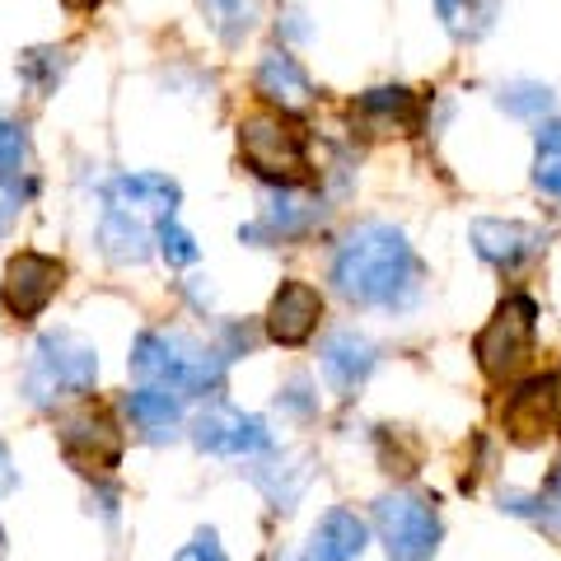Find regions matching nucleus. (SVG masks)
Instances as JSON below:
<instances>
[{
  "label": "nucleus",
  "mask_w": 561,
  "mask_h": 561,
  "mask_svg": "<svg viewBox=\"0 0 561 561\" xmlns=\"http://www.w3.org/2000/svg\"><path fill=\"white\" fill-rule=\"evenodd\" d=\"M435 5H440V20H445V24H459L463 0H435Z\"/></svg>",
  "instance_id": "c85d7f7f"
},
{
  "label": "nucleus",
  "mask_w": 561,
  "mask_h": 561,
  "mask_svg": "<svg viewBox=\"0 0 561 561\" xmlns=\"http://www.w3.org/2000/svg\"><path fill=\"white\" fill-rule=\"evenodd\" d=\"M501 108H511L515 117H538L552 108V94L542 84H511V90H501Z\"/></svg>",
  "instance_id": "393cba45"
},
{
  "label": "nucleus",
  "mask_w": 561,
  "mask_h": 561,
  "mask_svg": "<svg viewBox=\"0 0 561 561\" xmlns=\"http://www.w3.org/2000/svg\"><path fill=\"white\" fill-rule=\"evenodd\" d=\"M5 486H10V454L0 449V491H5Z\"/></svg>",
  "instance_id": "c756f323"
},
{
  "label": "nucleus",
  "mask_w": 561,
  "mask_h": 561,
  "mask_svg": "<svg viewBox=\"0 0 561 561\" xmlns=\"http://www.w3.org/2000/svg\"><path fill=\"white\" fill-rule=\"evenodd\" d=\"M365 552V524L351 511H328L300 561H356Z\"/></svg>",
  "instance_id": "f3484780"
},
{
  "label": "nucleus",
  "mask_w": 561,
  "mask_h": 561,
  "mask_svg": "<svg viewBox=\"0 0 561 561\" xmlns=\"http://www.w3.org/2000/svg\"><path fill=\"white\" fill-rule=\"evenodd\" d=\"M375 524L379 538L389 548L393 561H431L440 548V515H435V501L412 496V491H393L375 505Z\"/></svg>",
  "instance_id": "423d86ee"
},
{
  "label": "nucleus",
  "mask_w": 561,
  "mask_h": 561,
  "mask_svg": "<svg viewBox=\"0 0 561 561\" xmlns=\"http://www.w3.org/2000/svg\"><path fill=\"white\" fill-rule=\"evenodd\" d=\"M257 94L267 103H276L280 113H300L313 99V84H309V76L300 70V61H295L290 51H267L262 66H257Z\"/></svg>",
  "instance_id": "dca6fc26"
},
{
  "label": "nucleus",
  "mask_w": 561,
  "mask_h": 561,
  "mask_svg": "<svg viewBox=\"0 0 561 561\" xmlns=\"http://www.w3.org/2000/svg\"><path fill=\"white\" fill-rule=\"evenodd\" d=\"M375 370V346L360 337V332H332V337L323 342V375L337 393H356L365 375Z\"/></svg>",
  "instance_id": "2eb2a0df"
},
{
  "label": "nucleus",
  "mask_w": 561,
  "mask_h": 561,
  "mask_svg": "<svg viewBox=\"0 0 561 561\" xmlns=\"http://www.w3.org/2000/svg\"><path fill=\"white\" fill-rule=\"evenodd\" d=\"M24 173V127L0 117V183H20Z\"/></svg>",
  "instance_id": "5701e85b"
},
{
  "label": "nucleus",
  "mask_w": 561,
  "mask_h": 561,
  "mask_svg": "<svg viewBox=\"0 0 561 561\" xmlns=\"http://www.w3.org/2000/svg\"><path fill=\"white\" fill-rule=\"evenodd\" d=\"M61 5H70V10H94L99 0H61Z\"/></svg>",
  "instance_id": "7c9ffc66"
},
{
  "label": "nucleus",
  "mask_w": 561,
  "mask_h": 561,
  "mask_svg": "<svg viewBox=\"0 0 561 561\" xmlns=\"http://www.w3.org/2000/svg\"><path fill=\"white\" fill-rule=\"evenodd\" d=\"M173 561H225V548H220V538L210 534V529H202L197 538L187 542V548L173 557Z\"/></svg>",
  "instance_id": "bb28decb"
},
{
  "label": "nucleus",
  "mask_w": 561,
  "mask_h": 561,
  "mask_svg": "<svg viewBox=\"0 0 561 561\" xmlns=\"http://www.w3.org/2000/svg\"><path fill=\"white\" fill-rule=\"evenodd\" d=\"M351 117L360 122L370 136H408L416 131V122H421V103L412 90H370L356 108H351Z\"/></svg>",
  "instance_id": "ddd939ff"
},
{
  "label": "nucleus",
  "mask_w": 561,
  "mask_h": 561,
  "mask_svg": "<svg viewBox=\"0 0 561 561\" xmlns=\"http://www.w3.org/2000/svg\"><path fill=\"white\" fill-rule=\"evenodd\" d=\"M20 70H24V80L38 94H51L57 90V80H61V70H66V51L61 47H33V51H24Z\"/></svg>",
  "instance_id": "4be33fe9"
},
{
  "label": "nucleus",
  "mask_w": 561,
  "mask_h": 561,
  "mask_svg": "<svg viewBox=\"0 0 561 561\" xmlns=\"http://www.w3.org/2000/svg\"><path fill=\"white\" fill-rule=\"evenodd\" d=\"M61 280H66V267L57 257H47V253H20V257H10L5 262V280H0V300H5V313L10 319H38V313L57 300V290H61Z\"/></svg>",
  "instance_id": "0eeeda50"
},
{
  "label": "nucleus",
  "mask_w": 561,
  "mask_h": 561,
  "mask_svg": "<svg viewBox=\"0 0 561 561\" xmlns=\"http://www.w3.org/2000/svg\"><path fill=\"white\" fill-rule=\"evenodd\" d=\"M61 454L80 472H113L122 463V431L103 408H80L61 416Z\"/></svg>",
  "instance_id": "6e6552de"
},
{
  "label": "nucleus",
  "mask_w": 561,
  "mask_h": 561,
  "mask_svg": "<svg viewBox=\"0 0 561 561\" xmlns=\"http://www.w3.org/2000/svg\"><path fill=\"white\" fill-rule=\"evenodd\" d=\"M127 412L146 435L164 440V435H173V426L183 421V402L173 398L169 389H160V383H146V389L127 393Z\"/></svg>",
  "instance_id": "6ab92c4d"
},
{
  "label": "nucleus",
  "mask_w": 561,
  "mask_h": 561,
  "mask_svg": "<svg viewBox=\"0 0 561 561\" xmlns=\"http://www.w3.org/2000/svg\"><path fill=\"white\" fill-rule=\"evenodd\" d=\"M534 319H538V309H534L529 295H515V300H505L496 313H491V323L478 332V342H472V356H478L486 379H511L529 365Z\"/></svg>",
  "instance_id": "39448f33"
},
{
  "label": "nucleus",
  "mask_w": 561,
  "mask_h": 561,
  "mask_svg": "<svg viewBox=\"0 0 561 561\" xmlns=\"http://www.w3.org/2000/svg\"><path fill=\"white\" fill-rule=\"evenodd\" d=\"M108 206L122 210V216H136V220H169L179 210V183L164 179V173H127V179H113L108 183Z\"/></svg>",
  "instance_id": "f8f14e48"
},
{
  "label": "nucleus",
  "mask_w": 561,
  "mask_h": 561,
  "mask_svg": "<svg viewBox=\"0 0 561 561\" xmlns=\"http://www.w3.org/2000/svg\"><path fill=\"white\" fill-rule=\"evenodd\" d=\"M14 210H20V187H14V183H0V234L10 230Z\"/></svg>",
  "instance_id": "cd10ccee"
},
{
  "label": "nucleus",
  "mask_w": 561,
  "mask_h": 561,
  "mask_svg": "<svg viewBox=\"0 0 561 561\" xmlns=\"http://www.w3.org/2000/svg\"><path fill=\"white\" fill-rule=\"evenodd\" d=\"M202 10L225 43H239L253 28V0H202Z\"/></svg>",
  "instance_id": "aec40b11"
},
{
  "label": "nucleus",
  "mask_w": 561,
  "mask_h": 561,
  "mask_svg": "<svg viewBox=\"0 0 561 561\" xmlns=\"http://www.w3.org/2000/svg\"><path fill=\"white\" fill-rule=\"evenodd\" d=\"M192 440L197 449L206 454H220V459H239V454H257L272 445L267 426H262L257 416H243L234 408H210L197 416V426H192Z\"/></svg>",
  "instance_id": "9d476101"
},
{
  "label": "nucleus",
  "mask_w": 561,
  "mask_h": 561,
  "mask_svg": "<svg viewBox=\"0 0 561 561\" xmlns=\"http://www.w3.org/2000/svg\"><path fill=\"white\" fill-rule=\"evenodd\" d=\"M416 276V257L393 225H360L332 257V286L356 305H408Z\"/></svg>",
  "instance_id": "f257e3e1"
},
{
  "label": "nucleus",
  "mask_w": 561,
  "mask_h": 561,
  "mask_svg": "<svg viewBox=\"0 0 561 561\" xmlns=\"http://www.w3.org/2000/svg\"><path fill=\"white\" fill-rule=\"evenodd\" d=\"M154 239H160V249H164V257L173 262V267H192V262H197V243H192V234L173 216L154 225Z\"/></svg>",
  "instance_id": "b1692460"
},
{
  "label": "nucleus",
  "mask_w": 561,
  "mask_h": 561,
  "mask_svg": "<svg viewBox=\"0 0 561 561\" xmlns=\"http://www.w3.org/2000/svg\"><path fill=\"white\" fill-rule=\"evenodd\" d=\"M94 379H99L94 342H84L80 332H47V337H38V346H33L24 393L33 408H57L66 398L94 393Z\"/></svg>",
  "instance_id": "20e7f679"
},
{
  "label": "nucleus",
  "mask_w": 561,
  "mask_h": 561,
  "mask_svg": "<svg viewBox=\"0 0 561 561\" xmlns=\"http://www.w3.org/2000/svg\"><path fill=\"white\" fill-rule=\"evenodd\" d=\"M323 319V295L305 280H280L267 309V337L276 346H305Z\"/></svg>",
  "instance_id": "9b49d317"
},
{
  "label": "nucleus",
  "mask_w": 561,
  "mask_h": 561,
  "mask_svg": "<svg viewBox=\"0 0 561 561\" xmlns=\"http://www.w3.org/2000/svg\"><path fill=\"white\" fill-rule=\"evenodd\" d=\"M131 370L169 393H210L220 389L225 356L183 337V332H140L131 346Z\"/></svg>",
  "instance_id": "f03ea898"
},
{
  "label": "nucleus",
  "mask_w": 561,
  "mask_h": 561,
  "mask_svg": "<svg viewBox=\"0 0 561 561\" xmlns=\"http://www.w3.org/2000/svg\"><path fill=\"white\" fill-rule=\"evenodd\" d=\"M239 154L257 179L280 187H305L313 179L305 127L290 113H249L239 122Z\"/></svg>",
  "instance_id": "7ed1b4c3"
},
{
  "label": "nucleus",
  "mask_w": 561,
  "mask_h": 561,
  "mask_svg": "<svg viewBox=\"0 0 561 561\" xmlns=\"http://www.w3.org/2000/svg\"><path fill=\"white\" fill-rule=\"evenodd\" d=\"M99 243L103 253L122 267H136V262L150 257V225L136 220V216H122V210H103V225H99Z\"/></svg>",
  "instance_id": "a211bd4d"
},
{
  "label": "nucleus",
  "mask_w": 561,
  "mask_h": 561,
  "mask_svg": "<svg viewBox=\"0 0 561 561\" xmlns=\"http://www.w3.org/2000/svg\"><path fill=\"white\" fill-rule=\"evenodd\" d=\"M534 183L542 192L561 197V122H548L538 131V160H534Z\"/></svg>",
  "instance_id": "412c9836"
},
{
  "label": "nucleus",
  "mask_w": 561,
  "mask_h": 561,
  "mask_svg": "<svg viewBox=\"0 0 561 561\" xmlns=\"http://www.w3.org/2000/svg\"><path fill=\"white\" fill-rule=\"evenodd\" d=\"M505 435L515 445H538L548 440L561 421V375H538V379H524L519 389L505 402Z\"/></svg>",
  "instance_id": "1a4fd4ad"
},
{
  "label": "nucleus",
  "mask_w": 561,
  "mask_h": 561,
  "mask_svg": "<svg viewBox=\"0 0 561 561\" xmlns=\"http://www.w3.org/2000/svg\"><path fill=\"white\" fill-rule=\"evenodd\" d=\"M472 249L486 262H496V267H519L524 257H534L542 249V234L519 220H478L472 225Z\"/></svg>",
  "instance_id": "4468645a"
},
{
  "label": "nucleus",
  "mask_w": 561,
  "mask_h": 561,
  "mask_svg": "<svg viewBox=\"0 0 561 561\" xmlns=\"http://www.w3.org/2000/svg\"><path fill=\"white\" fill-rule=\"evenodd\" d=\"M542 511H538V519H542V529H548L552 538H561V468H557V478L548 482V491H542Z\"/></svg>",
  "instance_id": "a878e982"
}]
</instances>
